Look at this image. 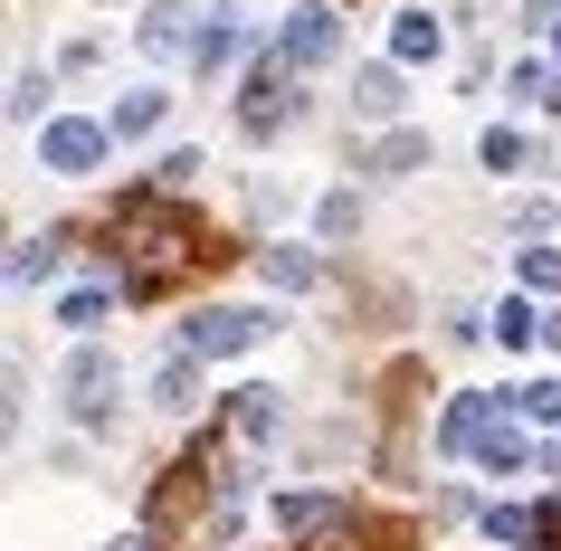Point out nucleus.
Here are the masks:
<instances>
[{"label":"nucleus","instance_id":"nucleus-11","mask_svg":"<svg viewBox=\"0 0 561 551\" xmlns=\"http://www.w3.org/2000/svg\"><path fill=\"white\" fill-rule=\"evenodd\" d=\"M238 48H248V30H238L229 10H209V30H201V48H191V67H201V77H219V67H229Z\"/></svg>","mask_w":561,"mask_h":551},{"label":"nucleus","instance_id":"nucleus-6","mask_svg":"<svg viewBox=\"0 0 561 551\" xmlns=\"http://www.w3.org/2000/svg\"><path fill=\"white\" fill-rule=\"evenodd\" d=\"M476 457L495 466V475H524V466H533V437L514 428V418H495V409H485V428H476Z\"/></svg>","mask_w":561,"mask_h":551},{"label":"nucleus","instance_id":"nucleus-4","mask_svg":"<svg viewBox=\"0 0 561 551\" xmlns=\"http://www.w3.org/2000/svg\"><path fill=\"white\" fill-rule=\"evenodd\" d=\"M238 124H248V134H266V124H296V67H286V58H266L257 77H248V115H238Z\"/></svg>","mask_w":561,"mask_h":551},{"label":"nucleus","instance_id":"nucleus-1","mask_svg":"<svg viewBox=\"0 0 561 551\" xmlns=\"http://www.w3.org/2000/svg\"><path fill=\"white\" fill-rule=\"evenodd\" d=\"M115 390H124V371H115V352H67V371H58V400H67V418H87V428H105L115 418Z\"/></svg>","mask_w":561,"mask_h":551},{"label":"nucleus","instance_id":"nucleus-14","mask_svg":"<svg viewBox=\"0 0 561 551\" xmlns=\"http://www.w3.org/2000/svg\"><path fill=\"white\" fill-rule=\"evenodd\" d=\"M438 48H447V30H438V20H428V10H410V20H400V30H390V58H438Z\"/></svg>","mask_w":561,"mask_h":551},{"label":"nucleus","instance_id":"nucleus-13","mask_svg":"<svg viewBox=\"0 0 561 551\" xmlns=\"http://www.w3.org/2000/svg\"><path fill=\"white\" fill-rule=\"evenodd\" d=\"M152 400H162V409H201V361H191V352L162 361V371H152Z\"/></svg>","mask_w":561,"mask_h":551},{"label":"nucleus","instance_id":"nucleus-18","mask_svg":"<svg viewBox=\"0 0 561 551\" xmlns=\"http://www.w3.org/2000/svg\"><path fill=\"white\" fill-rule=\"evenodd\" d=\"M485 172H524V134H514V124H485Z\"/></svg>","mask_w":561,"mask_h":551},{"label":"nucleus","instance_id":"nucleus-2","mask_svg":"<svg viewBox=\"0 0 561 551\" xmlns=\"http://www.w3.org/2000/svg\"><path fill=\"white\" fill-rule=\"evenodd\" d=\"M248 343H266V314H248V305H209V314L181 323V352H191V361H229V352H248Z\"/></svg>","mask_w":561,"mask_h":551},{"label":"nucleus","instance_id":"nucleus-9","mask_svg":"<svg viewBox=\"0 0 561 551\" xmlns=\"http://www.w3.org/2000/svg\"><path fill=\"white\" fill-rule=\"evenodd\" d=\"M229 437L238 447H266L276 437V390H229Z\"/></svg>","mask_w":561,"mask_h":551},{"label":"nucleus","instance_id":"nucleus-5","mask_svg":"<svg viewBox=\"0 0 561 551\" xmlns=\"http://www.w3.org/2000/svg\"><path fill=\"white\" fill-rule=\"evenodd\" d=\"M333 48H343V20H333V10H296V20L276 30V58L286 67H324Z\"/></svg>","mask_w":561,"mask_h":551},{"label":"nucleus","instance_id":"nucleus-22","mask_svg":"<svg viewBox=\"0 0 561 551\" xmlns=\"http://www.w3.org/2000/svg\"><path fill=\"white\" fill-rule=\"evenodd\" d=\"M191 181H201V144H181L172 162H162V191H191Z\"/></svg>","mask_w":561,"mask_h":551},{"label":"nucleus","instance_id":"nucleus-10","mask_svg":"<svg viewBox=\"0 0 561 551\" xmlns=\"http://www.w3.org/2000/svg\"><path fill=\"white\" fill-rule=\"evenodd\" d=\"M333 523H343V504H333V494H286V504H276V532H333Z\"/></svg>","mask_w":561,"mask_h":551},{"label":"nucleus","instance_id":"nucleus-16","mask_svg":"<svg viewBox=\"0 0 561 551\" xmlns=\"http://www.w3.org/2000/svg\"><path fill=\"white\" fill-rule=\"evenodd\" d=\"M257 276H266V286H286V295H305V286H314V257H305V248H266Z\"/></svg>","mask_w":561,"mask_h":551},{"label":"nucleus","instance_id":"nucleus-8","mask_svg":"<svg viewBox=\"0 0 561 551\" xmlns=\"http://www.w3.org/2000/svg\"><path fill=\"white\" fill-rule=\"evenodd\" d=\"M362 172H381V181H410V172H428V134H381V144L362 152Z\"/></svg>","mask_w":561,"mask_h":551},{"label":"nucleus","instance_id":"nucleus-21","mask_svg":"<svg viewBox=\"0 0 561 551\" xmlns=\"http://www.w3.org/2000/svg\"><path fill=\"white\" fill-rule=\"evenodd\" d=\"M38 105H48V77H38V67H20V87H10V115H38Z\"/></svg>","mask_w":561,"mask_h":551},{"label":"nucleus","instance_id":"nucleus-17","mask_svg":"<svg viewBox=\"0 0 561 551\" xmlns=\"http://www.w3.org/2000/svg\"><path fill=\"white\" fill-rule=\"evenodd\" d=\"M58 257H67V238H30V248L10 257V286H38V276H58Z\"/></svg>","mask_w":561,"mask_h":551},{"label":"nucleus","instance_id":"nucleus-12","mask_svg":"<svg viewBox=\"0 0 561 551\" xmlns=\"http://www.w3.org/2000/svg\"><path fill=\"white\" fill-rule=\"evenodd\" d=\"M353 115H371V124L400 115V77H390V67H362L353 77Z\"/></svg>","mask_w":561,"mask_h":551},{"label":"nucleus","instance_id":"nucleus-15","mask_svg":"<svg viewBox=\"0 0 561 551\" xmlns=\"http://www.w3.org/2000/svg\"><path fill=\"white\" fill-rule=\"evenodd\" d=\"M201 48V30H181V10H152L144 20V58H191Z\"/></svg>","mask_w":561,"mask_h":551},{"label":"nucleus","instance_id":"nucleus-3","mask_svg":"<svg viewBox=\"0 0 561 551\" xmlns=\"http://www.w3.org/2000/svg\"><path fill=\"white\" fill-rule=\"evenodd\" d=\"M105 144H115L105 124H77V115H58L48 134H38V162H48V172H95V162H105Z\"/></svg>","mask_w":561,"mask_h":551},{"label":"nucleus","instance_id":"nucleus-19","mask_svg":"<svg viewBox=\"0 0 561 551\" xmlns=\"http://www.w3.org/2000/svg\"><path fill=\"white\" fill-rule=\"evenodd\" d=\"M105 305H115V295H105V286H87V295H67V305H58V323H77V333H95V323H105Z\"/></svg>","mask_w":561,"mask_h":551},{"label":"nucleus","instance_id":"nucleus-20","mask_svg":"<svg viewBox=\"0 0 561 551\" xmlns=\"http://www.w3.org/2000/svg\"><path fill=\"white\" fill-rule=\"evenodd\" d=\"M495 333H504V343H533V333H542V314H533V305H514V295H504V314H495Z\"/></svg>","mask_w":561,"mask_h":551},{"label":"nucleus","instance_id":"nucleus-7","mask_svg":"<svg viewBox=\"0 0 561 551\" xmlns=\"http://www.w3.org/2000/svg\"><path fill=\"white\" fill-rule=\"evenodd\" d=\"M162 115H172V95H162V87H134V95L115 105V115H105V134H115V144H144V134H152Z\"/></svg>","mask_w":561,"mask_h":551},{"label":"nucleus","instance_id":"nucleus-23","mask_svg":"<svg viewBox=\"0 0 561 551\" xmlns=\"http://www.w3.org/2000/svg\"><path fill=\"white\" fill-rule=\"evenodd\" d=\"M524 286H561V248H524Z\"/></svg>","mask_w":561,"mask_h":551},{"label":"nucleus","instance_id":"nucleus-24","mask_svg":"<svg viewBox=\"0 0 561 551\" xmlns=\"http://www.w3.org/2000/svg\"><path fill=\"white\" fill-rule=\"evenodd\" d=\"M115 551H152V542H144V532H134V542H115Z\"/></svg>","mask_w":561,"mask_h":551}]
</instances>
